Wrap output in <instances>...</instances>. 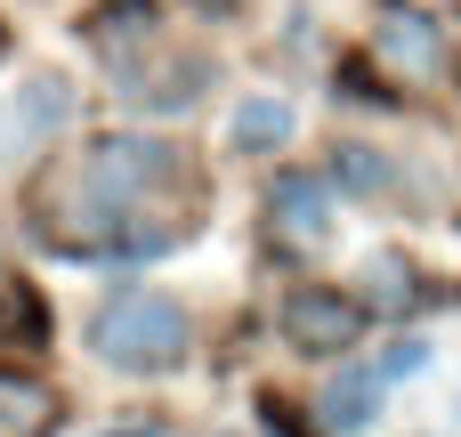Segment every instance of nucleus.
I'll return each instance as SVG.
<instances>
[{"mask_svg":"<svg viewBox=\"0 0 461 437\" xmlns=\"http://www.w3.org/2000/svg\"><path fill=\"white\" fill-rule=\"evenodd\" d=\"M178 162H170V146L162 138H138V130H113V138H97L73 170H65V187H57V243L65 251H105L113 235H122V211L146 195V187H162Z\"/></svg>","mask_w":461,"mask_h":437,"instance_id":"1","label":"nucleus"},{"mask_svg":"<svg viewBox=\"0 0 461 437\" xmlns=\"http://www.w3.org/2000/svg\"><path fill=\"white\" fill-rule=\"evenodd\" d=\"M89 349H97L113 373H170V365H186L194 324H186V308H178L170 292L130 284V292H113V300L89 316Z\"/></svg>","mask_w":461,"mask_h":437,"instance_id":"2","label":"nucleus"},{"mask_svg":"<svg viewBox=\"0 0 461 437\" xmlns=\"http://www.w3.org/2000/svg\"><path fill=\"white\" fill-rule=\"evenodd\" d=\"M276 324H284V341L300 357H348L365 341V300H348L340 284H292Z\"/></svg>","mask_w":461,"mask_h":437,"instance_id":"3","label":"nucleus"},{"mask_svg":"<svg viewBox=\"0 0 461 437\" xmlns=\"http://www.w3.org/2000/svg\"><path fill=\"white\" fill-rule=\"evenodd\" d=\"M381 57L405 73V81H438L446 73V41H438V24L421 16V8H405V0H381Z\"/></svg>","mask_w":461,"mask_h":437,"instance_id":"4","label":"nucleus"},{"mask_svg":"<svg viewBox=\"0 0 461 437\" xmlns=\"http://www.w3.org/2000/svg\"><path fill=\"white\" fill-rule=\"evenodd\" d=\"M267 227H276L284 243H316V235L332 227V187H324L316 170H276V187H267Z\"/></svg>","mask_w":461,"mask_h":437,"instance_id":"5","label":"nucleus"},{"mask_svg":"<svg viewBox=\"0 0 461 437\" xmlns=\"http://www.w3.org/2000/svg\"><path fill=\"white\" fill-rule=\"evenodd\" d=\"M373 414H381V381H373V365H340V381L324 389V430L357 437V430H373Z\"/></svg>","mask_w":461,"mask_h":437,"instance_id":"6","label":"nucleus"},{"mask_svg":"<svg viewBox=\"0 0 461 437\" xmlns=\"http://www.w3.org/2000/svg\"><path fill=\"white\" fill-rule=\"evenodd\" d=\"M227 138H235V154H276L292 138V105L284 97H243L235 122H227Z\"/></svg>","mask_w":461,"mask_h":437,"instance_id":"7","label":"nucleus"},{"mask_svg":"<svg viewBox=\"0 0 461 437\" xmlns=\"http://www.w3.org/2000/svg\"><path fill=\"white\" fill-rule=\"evenodd\" d=\"M49 414H57V397H49L41 381H16V373H0V430H8V437L49 430Z\"/></svg>","mask_w":461,"mask_h":437,"instance_id":"8","label":"nucleus"},{"mask_svg":"<svg viewBox=\"0 0 461 437\" xmlns=\"http://www.w3.org/2000/svg\"><path fill=\"white\" fill-rule=\"evenodd\" d=\"M211 81V65L203 57H178V65H162L154 73V89H130V105H154V114H178V105H194V89Z\"/></svg>","mask_w":461,"mask_h":437,"instance_id":"9","label":"nucleus"},{"mask_svg":"<svg viewBox=\"0 0 461 437\" xmlns=\"http://www.w3.org/2000/svg\"><path fill=\"white\" fill-rule=\"evenodd\" d=\"M324 187H340V195H381V187H389V162H381L373 146H340L332 170H324Z\"/></svg>","mask_w":461,"mask_h":437,"instance_id":"10","label":"nucleus"},{"mask_svg":"<svg viewBox=\"0 0 461 437\" xmlns=\"http://www.w3.org/2000/svg\"><path fill=\"white\" fill-rule=\"evenodd\" d=\"M57 122H65V81H32L24 114L8 122V146H16V138H41V130H57Z\"/></svg>","mask_w":461,"mask_h":437,"instance_id":"11","label":"nucleus"},{"mask_svg":"<svg viewBox=\"0 0 461 437\" xmlns=\"http://www.w3.org/2000/svg\"><path fill=\"white\" fill-rule=\"evenodd\" d=\"M16 332H24V341H41V332H49V316H41V300H32L24 284H8V276H0V349H8Z\"/></svg>","mask_w":461,"mask_h":437,"instance_id":"12","label":"nucleus"},{"mask_svg":"<svg viewBox=\"0 0 461 437\" xmlns=\"http://www.w3.org/2000/svg\"><path fill=\"white\" fill-rule=\"evenodd\" d=\"M146 24H154V0H105V8H97V32H105V41L146 32Z\"/></svg>","mask_w":461,"mask_h":437,"instance_id":"13","label":"nucleus"},{"mask_svg":"<svg viewBox=\"0 0 461 437\" xmlns=\"http://www.w3.org/2000/svg\"><path fill=\"white\" fill-rule=\"evenodd\" d=\"M421 365H429V349H421V341H397V349H389V357H381V365H373V381H381V389H389V381H413V373H421Z\"/></svg>","mask_w":461,"mask_h":437,"instance_id":"14","label":"nucleus"},{"mask_svg":"<svg viewBox=\"0 0 461 437\" xmlns=\"http://www.w3.org/2000/svg\"><path fill=\"white\" fill-rule=\"evenodd\" d=\"M373 284H381V300H397V292H405V284H413V276H405V268H397V259H373Z\"/></svg>","mask_w":461,"mask_h":437,"instance_id":"15","label":"nucleus"}]
</instances>
